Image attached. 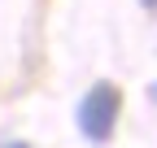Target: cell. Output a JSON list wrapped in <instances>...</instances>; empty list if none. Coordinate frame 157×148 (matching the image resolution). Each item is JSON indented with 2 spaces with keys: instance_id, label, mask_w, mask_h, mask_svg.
I'll return each instance as SVG.
<instances>
[{
  "instance_id": "cell-4",
  "label": "cell",
  "mask_w": 157,
  "mask_h": 148,
  "mask_svg": "<svg viewBox=\"0 0 157 148\" xmlns=\"http://www.w3.org/2000/svg\"><path fill=\"white\" fill-rule=\"evenodd\" d=\"M5 148H31V144H22V139H17V144H5Z\"/></svg>"
},
{
  "instance_id": "cell-1",
  "label": "cell",
  "mask_w": 157,
  "mask_h": 148,
  "mask_svg": "<svg viewBox=\"0 0 157 148\" xmlns=\"http://www.w3.org/2000/svg\"><path fill=\"white\" fill-rule=\"evenodd\" d=\"M118 109H122V91H118L113 83H96V87H87V96L78 100L74 122H78V131H83L92 144H105L113 135Z\"/></svg>"
},
{
  "instance_id": "cell-3",
  "label": "cell",
  "mask_w": 157,
  "mask_h": 148,
  "mask_svg": "<svg viewBox=\"0 0 157 148\" xmlns=\"http://www.w3.org/2000/svg\"><path fill=\"white\" fill-rule=\"evenodd\" d=\"M148 96H153V105H157V83H153V87H148Z\"/></svg>"
},
{
  "instance_id": "cell-2",
  "label": "cell",
  "mask_w": 157,
  "mask_h": 148,
  "mask_svg": "<svg viewBox=\"0 0 157 148\" xmlns=\"http://www.w3.org/2000/svg\"><path fill=\"white\" fill-rule=\"evenodd\" d=\"M140 5H144V9H157V0H140Z\"/></svg>"
}]
</instances>
